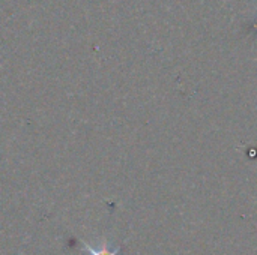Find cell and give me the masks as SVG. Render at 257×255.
<instances>
[{"instance_id": "cell-1", "label": "cell", "mask_w": 257, "mask_h": 255, "mask_svg": "<svg viewBox=\"0 0 257 255\" xmlns=\"http://www.w3.org/2000/svg\"><path fill=\"white\" fill-rule=\"evenodd\" d=\"M81 246L86 249L87 255H119V251H120V246H116V248H110L108 242H102L98 248H93L90 246L89 243L83 242Z\"/></svg>"}]
</instances>
